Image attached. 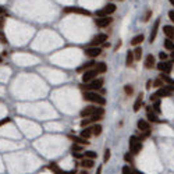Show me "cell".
Masks as SVG:
<instances>
[{"label":"cell","instance_id":"cell-2","mask_svg":"<svg viewBox=\"0 0 174 174\" xmlns=\"http://www.w3.org/2000/svg\"><path fill=\"white\" fill-rule=\"evenodd\" d=\"M92 116H104V109L96 106V104H92V106L84 107L80 112L81 118H88V117H92Z\"/></svg>","mask_w":174,"mask_h":174},{"label":"cell","instance_id":"cell-58","mask_svg":"<svg viewBox=\"0 0 174 174\" xmlns=\"http://www.w3.org/2000/svg\"><path fill=\"white\" fill-rule=\"evenodd\" d=\"M118 2H124V0H118Z\"/></svg>","mask_w":174,"mask_h":174},{"label":"cell","instance_id":"cell-51","mask_svg":"<svg viewBox=\"0 0 174 174\" xmlns=\"http://www.w3.org/2000/svg\"><path fill=\"white\" fill-rule=\"evenodd\" d=\"M166 88L169 89V91L173 94V92H174V84H173V85H166Z\"/></svg>","mask_w":174,"mask_h":174},{"label":"cell","instance_id":"cell-29","mask_svg":"<svg viewBox=\"0 0 174 174\" xmlns=\"http://www.w3.org/2000/svg\"><path fill=\"white\" fill-rule=\"evenodd\" d=\"M163 46H164V49H166V50L173 52V50H174V41H173V39L166 38V39H164V42H163Z\"/></svg>","mask_w":174,"mask_h":174},{"label":"cell","instance_id":"cell-53","mask_svg":"<svg viewBox=\"0 0 174 174\" xmlns=\"http://www.w3.org/2000/svg\"><path fill=\"white\" fill-rule=\"evenodd\" d=\"M78 174H89V172H88V170H85V169H82Z\"/></svg>","mask_w":174,"mask_h":174},{"label":"cell","instance_id":"cell-9","mask_svg":"<svg viewBox=\"0 0 174 174\" xmlns=\"http://www.w3.org/2000/svg\"><path fill=\"white\" fill-rule=\"evenodd\" d=\"M63 11H64L65 14H81V16H86V17L91 16V11L85 10V8H82V7H65Z\"/></svg>","mask_w":174,"mask_h":174},{"label":"cell","instance_id":"cell-35","mask_svg":"<svg viewBox=\"0 0 174 174\" xmlns=\"http://www.w3.org/2000/svg\"><path fill=\"white\" fill-rule=\"evenodd\" d=\"M121 174H134V169L130 164H125V166L121 167Z\"/></svg>","mask_w":174,"mask_h":174},{"label":"cell","instance_id":"cell-43","mask_svg":"<svg viewBox=\"0 0 174 174\" xmlns=\"http://www.w3.org/2000/svg\"><path fill=\"white\" fill-rule=\"evenodd\" d=\"M8 123H11V118H10V117H6V118L0 120V127H3L4 124H8Z\"/></svg>","mask_w":174,"mask_h":174},{"label":"cell","instance_id":"cell-4","mask_svg":"<svg viewBox=\"0 0 174 174\" xmlns=\"http://www.w3.org/2000/svg\"><path fill=\"white\" fill-rule=\"evenodd\" d=\"M117 10L116 4L114 3H109V4H106L103 8H100V10L95 11V17L96 18H103V17H110L112 14H114Z\"/></svg>","mask_w":174,"mask_h":174},{"label":"cell","instance_id":"cell-34","mask_svg":"<svg viewBox=\"0 0 174 174\" xmlns=\"http://www.w3.org/2000/svg\"><path fill=\"white\" fill-rule=\"evenodd\" d=\"M152 109H153V112L156 114H160L162 113V109H160V100H156L152 103Z\"/></svg>","mask_w":174,"mask_h":174},{"label":"cell","instance_id":"cell-50","mask_svg":"<svg viewBox=\"0 0 174 174\" xmlns=\"http://www.w3.org/2000/svg\"><path fill=\"white\" fill-rule=\"evenodd\" d=\"M169 18L174 22V10H170V11H169Z\"/></svg>","mask_w":174,"mask_h":174},{"label":"cell","instance_id":"cell-3","mask_svg":"<svg viewBox=\"0 0 174 174\" xmlns=\"http://www.w3.org/2000/svg\"><path fill=\"white\" fill-rule=\"evenodd\" d=\"M103 85H104V80H103V78H99L98 77L96 80L91 81L89 84H81L80 89H81V91H84V92H88V91L96 92V91H100V89L103 88Z\"/></svg>","mask_w":174,"mask_h":174},{"label":"cell","instance_id":"cell-47","mask_svg":"<svg viewBox=\"0 0 174 174\" xmlns=\"http://www.w3.org/2000/svg\"><path fill=\"white\" fill-rule=\"evenodd\" d=\"M152 86H153V81H152V80H148V81H146V89L149 91Z\"/></svg>","mask_w":174,"mask_h":174},{"label":"cell","instance_id":"cell-24","mask_svg":"<svg viewBox=\"0 0 174 174\" xmlns=\"http://www.w3.org/2000/svg\"><path fill=\"white\" fill-rule=\"evenodd\" d=\"M91 130H92V135L94 137H99L102 134V131H103V127H102L100 124H94V125H91Z\"/></svg>","mask_w":174,"mask_h":174},{"label":"cell","instance_id":"cell-16","mask_svg":"<svg viewBox=\"0 0 174 174\" xmlns=\"http://www.w3.org/2000/svg\"><path fill=\"white\" fill-rule=\"evenodd\" d=\"M95 65H96V63H95L94 60H91V61H86V63H84L82 65H80V67L77 68V73H78V74H84L85 71L95 68Z\"/></svg>","mask_w":174,"mask_h":174},{"label":"cell","instance_id":"cell-44","mask_svg":"<svg viewBox=\"0 0 174 174\" xmlns=\"http://www.w3.org/2000/svg\"><path fill=\"white\" fill-rule=\"evenodd\" d=\"M151 17H152V10H148V11H146V14H145V17H143V21H145V22H148V21L151 20Z\"/></svg>","mask_w":174,"mask_h":174},{"label":"cell","instance_id":"cell-42","mask_svg":"<svg viewBox=\"0 0 174 174\" xmlns=\"http://www.w3.org/2000/svg\"><path fill=\"white\" fill-rule=\"evenodd\" d=\"M0 43L7 45V38H6V35H4V32L3 31H0Z\"/></svg>","mask_w":174,"mask_h":174},{"label":"cell","instance_id":"cell-10","mask_svg":"<svg viewBox=\"0 0 174 174\" xmlns=\"http://www.w3.org/2000/svg\"><path fill=\"white\" fill-rule=\"evenodd\" d=\"M96 78H98V71L95 70V68L88 70V71H85V73L82 74V84H89L91 81L96 80Z\"/></svg>","mask_w":174,"mask_h":174},{"label":"cell","instance_id":"cell-54","mask_svg":"<svg viewBox=\"0 0 174 174\" xmlns=\"http://www.w3.org/2000/svg\"><path fill=\"white\" fill-rule=\"evenodd\" d=\"M2 56H3V57H6V56H7V50H4V52L2 53Z\"/></svg>","mask_w":174,"mask_h":174},{"label":"cell","instance_id":"cell-33","mask_svg":"<svg viewBox=\"0 0 174 174\" xmlns=\"http://www.w3.org/2000/svg\"><path fill=\"white\" fill-rule=\"evenodd\" d=\"M164 85H166V84L163 82V80H162V78H159V77H157V78H155V80H153V86H155L156 89L163 88Z\"/></svg>","mask_w":174,"mask_h":174},{"label":"cell","instance_id":"cell-45","mask_svg":"<svg viewBox=\"0 0 174 174\" xmlns=\"http://www.w3.org/2000/svg\"><path fill=\"white\" fill-rule=\"evenodd\" d=\"M71 155L75 159H84V153H80V152H71Z\"/></svg>","mask_w":174,"mask_h":174},{"label":"cell","instance_id":"cell-6","mask_svg":"<svg viewBox=\"0 0 174 174\" xmlns=\"http://www.w3.org/2000/svg\"><path fill=\"white\" fill-rule=\"evenodd\" d=\"M173 64H174L173 60H166V61L157 63V64H156V68H157L160 73H163V74H170L172 73V70H173Z\"/></svg>","mask_w":174,"mask_h":174},{"label":"cell","instance_id":"cell-19","mask_svg":"<svg viewBox=\"0 0 174 174\" xmlns=\"http://www.w3.org/2000/svg\"><path fill=\"white\" fill-rule=\"evenodd\" d=\"M155 63H156V59H155V56L151 53V55H148L145 57V63H143V65H145L146 70H152V68L156 65Z\"/></svg>","mask_w":174,"mask_h":174},{"label":"cell","instance_id":"cell-27","mask_svg":"<svg viewBox=\"0 0 174 174\" xmlns=\"http://www.w3.org/2000/svg\"><path fill=\"white\" fill-rule=\"evenodd\" d=\"M95 70L98 71V74H104V73L107 71V65H106V63H103V61L96 63V65H95Z\"/></svg>","mask_w":174,"mask_h":174},{"label":"cell","instance_id":"cell-5","mask_svg":"<svg viewBox=\"0 0 174 174\" xmlns=\"http://www.w3.org/2000/svg\"><path fill=\"white\" fill-rule=\"evenodd\" d=\"M170 96H173V94L166 88V85H164L163 88H159L156 92H153L149 99H151V102L153 103L156 100H160V99H163V98H170Z\"/></svg>","mask_w":174,"mask_h":174},{"label":"cell","instance_id":"cell-39","mask_svg":"<svg viewBox=\"0 0 174 174\" xmlns=\"http://www.w3.org/2000/svg\"><path fill=\"white\" fill-rule=\"evenodd\" d=\"M151 133H152V131H145V133H141V135L138 137V138H139V141H141V142H143V141H145L146 138H149V137H151Z\"/></svg>","mask_w":174,"mask_h":174},{"label":"cell","instance_id":"cell-23","mask_svg":"<svg viewBox=\"0 0 174 174\" xmlns=\"http://www.w3.org/2000/svg\"><path fill=\"white\" fill-rule=\"evenodd\" d=\"M142 149H143V143L142 142H138V143H135V145L130 146V152L134 156H137L138 153H141V151H142Z\"/></svg>","mask_w":174,"mask_h":174},{"label":"cell","instance_id":"cell-22","mask_svg":"<svg viewBox=\"0 0 174 174\" xmlns=\"http://www.w3.org/2000/svg\"><path fill=\"white\" fill-rule=\"evenodd\" d=\"M163 34L166 35V38L174 39V27L173 25H164L163 27Z\"/></svg>","mask_w":174,"mask_h":174},{"label":"cell","instance_id":"cell-1","mask_svg":"<svg viewBox=\"0 0 174 174\" xmlns=\"http://www.w3.org/2000/svg\"><path fill=\"white\" fill-rule=\"evenodd\" d=\"M82 99L85 102H89V103L96 104V106H104V104H106V98H104L103 95L98 94V92H94V91L84 92Z\"/></svg>","mask_w":174,"mask_h":174},{"label":"cell","instance_id":"cell-17","mask_svg":"<svg viewBox=\"0 0 174 174\" xmlns=\"http://www.w3.org/2000/svg\"><path fill=\"white\" fill-rule=\"evenodd\" d=\"M68 139L73 143H78V145H82V146H88L91 143L88 139H85L82 137H77V135H68Z\"/></svg>","mask_w":174,"mask_h":174},{"label":"cell","instance_id":"cell-31","mask_svg":"<svg viewBox=\"0 0 174 174\" xmlns=\"http://www.w3.org/2000/svg\"><path fill=\"white\" fill-rule=\"evenodd\" d=\"M124 160H125V163H128L130 166H133L134 164V155L131 153V152H127V153H124Z\"/></svg>","mask_w":174,"mask_h":174},{"label":"cell","instance_id":"cell-15","mask_svg":"<svg viewBox=\"0 0 174 174\" xmlns=\"http://www.w3.org/2000/svg\"><path fill=\"white\" fill-rule=\"evenodd\" d=\"M85 55L88 56V57H91V59H95V57H98V56L102 55V49H100V47L89 46V47H86V49H85Z\"/></svg>","mask_w":174,"mask_h":174},{"label":"cell","instance_id":"cell-49","mask_svg":"<svg viewBox=\"0 0 174 174\" xmlns=\"http://www.w3.org/2000/svg\"><path fill=\"white\" fill-rule=\"evenodd\" d=\"M121 45H123V42H121V41H118V42H117V43H116V46H114V52H117V50H118L120 47H121Z\"/></svg>","mask_w":174,"mask_h":174},{"label":"cell","instance_id":"cell-55","mask_svg":"<svg viewBox=\"0 0 174 174\" xmlns=\"http://www.w3.org/2000/svg\"><path fill=\"white\" fill-rule=\"evenodd\" d=\"M170 57H172V59H173V61H174V50L172 52V55H170Z\"/></svg>","mask_w":174,"mask_h":174},{"label":"cell","instance_id":"cell-12","mask_svg":"<svg viewBox=\"0 0 174 174\" xmlns=\"http://www.w3.org/2000/svg\"><path fill=\"white\" fill-rule=\"evenodd\" d=\"M137 128L141 131V133H145V131H152V125L148 120L145 118H139L137 121Z\"/></svg>","mask_w":174,"mask_h":174},{"label":"cell","instance_id":"cell-41","mask_svg":"<svg viewBox=\"0 0 174 174\" xmlns=\"http://www.w3.org/2000/svg\"><path fill=\"white\" fill-rule=\"evenodd\" d=\"M159 59H160V61H166L169 59V55L166 52H159Z\"/></svg>","mask_w":174,"mask_h":174},{"label":"cell","instance_id":"cell-46","mask_svg":"<svg viewBox=\"0 0 174 174\" xmlns=\"http://www.w3.org/2000/svg\"><path fill=\"white\" fill-rule=\"evenodd\" d=\"M4 16V17H8L7 11H6V7H3V6H0V17Z\"/></svg>","mask_w":174,"mask_h":174},{"label":"cell","instance_id":"cell-28","mask_svg":"<svg viewBox=\"0 0 174 174\" xmlns=\"http://www.w3.org/2000/svg\"><path fill=\"white\" fill-rule=\"evenodd\" d=\"M146 118H148L149 123H162V120H159V117H157V114H156L155 112L146 113Z\"/></svg>","mask_w":174,"mask_h":174},{"label":"cell","instance_id":"cell-11","mask_svg":"<svg viewBox=\"0 0 174 174\" xmlns=\"http://www.w3.org/2000/svg\"><path fill=\"white\" fill-rule=\"evenodd\" d=\"M104 42H107V34H98V35H95V36L92 38L89 46L98 47V45H103Z\"/></svg>","mask_w":174,"mask_h":174},{"label":"cell","instance_id":"cell-13","mask_svg":"<svg viewBox=\"0 0 174 174\" xmlns=\"http://www.w3.org/2000/svg\"><path fill=\"white\" fill-rule=\"evenodd\" d=\"M113 22L112 17H103V18H95V25L98 28H106Z\"/></svg>","mask_w":174,"mask_h":174},{"label":"cell","instance_id":"cell-25","mask_svg":"<svg viewBox=\"0 0 174 174\" xmlns=\"http://www.w3.org/2000/svg\"><path fill=\"white\" fill-rule=\"evenodd\" d=\"M80 137L85 138V139H89V138H91V137H94V135H92L91 125H89V127H85V128H82V130H81V133H80Z\"/></svg>","mask_w":174,"mask_h":174},{"label":"cell","instance_id":"cell-56","mask_svg":"<svg viewBox=\"0 0 174 174\" xmlns=\"http://www.w3.org/2000/svg\"><path fill=\"white\" fill-rule=\"evenodd\" d=\"M170 3H172V6H174V0H169Z\"/></svg>","mask_w":174,"mask_h":174},{"label":"cell","instance_id":"cell-57","mask_svg":"<svg viewBox=\"0 0 174 174\" xmlns=\"http://www.w3.org/2000/svg\"><path fill=\"white\" fill-rule=\"evenodd\" d=\"M2 63H3V57H2V56H0V64H2Z\"/></svg>","mask_w":174,"mask_h":174},{"label":"cell","instance_id":"cell-40","mask_svg":"<svg viewBox=\"0 0 174 174\" xmlns=\"http://www.w3.org/2000/svg\"><path fill=\"white\" fill-rule=\"evenodd\" d=\"M138 142H141V141H139V138H138L137 135H131V137H130V141H128V143H130V146L135 145V143H138Z\"/></svg>","mask_w":174,"mask_h":174},{"label":"cell","instance_id":"cell-21","mask_svg":"<svg viewBox=\"0 0 174 174\" xmlns=\"http://www.w3.org/2000/svg\"><path fill=\"white\" fill-rule=\"evenodd\" d=\"M145 41V35L143 34H139V35H135L133 39H131V45L133 46H139V45H142V42Z\"/></svg>","mask_w":174,"mask_h":174},{"label":"cell","instance_id":"cell-7","mask_svg":"<svg viewBox=\"0 0 174 174\" xmlns=\"http://www.w3.org/2000/svg\"><path fill=\"white\" fill-rule=\"evenodd\" d=\"M47 169H49L53 174H77V170L75 169L70 170V172H65V170L60 169V166L56 163V162H50V163L47 164Z\"/></svg>","mask_w":174,"mask_h":174},{"label":"cell","instance_id":"cell-20","mask_svg":"<svg viewBox=\"0 0 174 174\" xmlns=\"http://www.w3.org/2000/svg\"><path fill=\"white\" fill-rule=\"evenodd\" d=\"M142 106H143V95L139 94V95L137 96V100L134 102V104H133V110L137 113V112H139Z\"/></svg>","mask_w":174,"mask_h":174},{"label":"cell","instance_id":"cell-18","mask_svg":"<svg viewBox=\"0 0 174 174\" xmlns=\"http://www.w3.org/2000/svg\"><path fill=\"white\" fill-rule=\"evenodd\" d=\"M80 164L82 169H85V170H89V169H94L95 167V160H92V159H86V157H84V159H81L80 160Z\"/></svg>","mask_w":174,"mask_h":174},{"label":"cell","instance_id":"cell-38","mask_svg":"<svg viewBox=\"0 0 174 174\" xmlns=\"http://www.w3.org/2000/svg\"><path fill=\"white\" fill-rule=\"evenodd\" d=\"M124 92L127 96H131L134 94V86L133 85H124Z\"/></svg>","mask_w":174,"mask_h":174},{"label":"cell","instance_id":"cell-32","mask_svg":"<svg viewBox=\"0 0 174 174\" xmlns=\"http://www.w3.org/2000/svg\"><path fill=\"white\" fill-rule=\"evenodd\" d=\"M133 52H134V57H135L137 61H138V60H141V57H142V52H143L142 47H141V46H137L135 49L133 50Z\"/></svg>","mask_w":174,"mask_h":174},{"label":"cell","instance_id":"cell-30","mask_svg":"<svg viewBox=\"0 0 174 174\" xmlns=\"http://www.w3.org/2000/svg\"><path fill=\"white\" fill-rule=\"evenodd\" d=\"M84 157L92 159V160H96V159H98V152H95V151H86V152H84Z\"/></svg>","mask_w":174,"mask_h":174},{"label":"cell","instance_id":"cell-14","mask_svg":"<svg viewBox=\"0 0 174 174\" xmlns=\"http://www.w3.org/2000/svg\"><path fill=\"white\" fill-rule=\"evenodd\" d=\"M159 27H160V18H157L153 22V25H152V29H151V35H149V42H155L156 36H157V32H159Z\"/></svg>","mask_w":174,"mask_h":174},{"label":"cell","instance_id":"cell-8","mask_svg":"<svg viewBox=\"0 0 174 174\" xmlns=\"http://www.w3.org/2000/svg\"><path fill=\"white\" fill-rule=\"evenodd\" d=\"M102 120H103V116H92V117H88V118H82L80 125H81V128H85V127H89V125L98 124Z\"/></svg>","mask_w":174,"mask_h":174},{"label":"cell","instance_id":"cell-52","mask_svg":"<svg viewBox=\"0 0 174 174\" xmlns=\"http://www.w3.org/2000/svg\"><path fill=\"white\" fill-rule=\"evenodd\" d=\"M102 170H103V167H102V166H99L98 169H96V174H102Z\"/></svg>","mask_w":174,"mask_h":174},{"label":"cell","instance_id":"cell-37","mask_svg":"<svg viewBox=\"0 0 174 174\" xmlns=\"http://www.w3.org/2000/svg\"><path fill=\"white\" fill-rule=\"evenodd\" d=\"M110 157H112V151L107 148L106 151H104V155H103V163H107V162L110 160Z\"/></svg>","mask_w":174,"mask_h":174},{"label":"cell","instance_id":"cell-26","mask_svg":"<svg viewBox=\"0 0 174 174\" xmlns=\"http://www.w3.org/2000/svg\"><path fill=\"white\" fill-rule=\"evenodd\" d=\"M134 61H135V57H134V52H133V50H128L127 56H125V64H127V67L133 65Z\"/></svg>","mask_w":174,"mask_h":174},{"label":"cell","instance_id":"cell-48","mask_svg":"<svg viewBox=\"0 0 174 174\" xmlns=\"http://www.w3.org/2000/svg\"><path fill=\"white\" fill-rule=\"evenodd\" d=\"M4 21H6V17L2 16V17H0V31H2L3 27H4Z\"/></svg>","mask_w":174,"mask_h":174},{"label":"cell","instance_id":"cell-36","mask_svg":"<svg viewBox=\"0 0 174 174\" xmlns=\"http://www.w3.org/2000/svg\"><path fill=\"white\" fill-rule=\"evenodd\" d=\"M71 152H82L84 151V146L82 145H78V143H73L70 148Z\"/></svg>","mask_w":174,"mask_h":174}]
</instances>
